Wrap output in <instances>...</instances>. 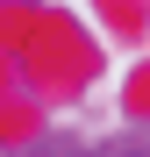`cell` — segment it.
Listing matches in <instances>:
<instances>
[{"mask_svg":"<svg viewBox=\"0 0 150 157\" xmlns=\"http://www.w3.org/2000/svg\"><path fill=\"white\" fill-rule=\"evenodd\" d=\"M114 157H143V150H114Z\"/></svg>","mask_w":150,"mask_h":157,"instance_id":"1","label":"cell"}]
</instances>
